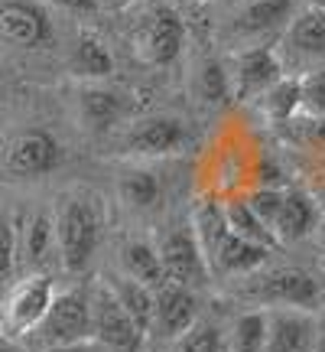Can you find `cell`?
<instances>
[{
  "label": "cell",
  "instance_id": "10",
  "mask_svg": "<svg viewBox=\"0 0 325 352\" xmlns=\"http://www.w3.org/2000/svg\"><path fill=\"white\" fill-rule=\"evenodd\" d=\"M162 261V274L169 284H182V287H202L208 280V261L199 245V235L192 228H176L173 235H166L162 245L156 248Z\"/></svg>",
  "mask_w": 325,
  "mask_h": 352
},
{
  "label": "cell",
  "instance_id": "21",
  "mask_svg": "<svg viewBox=\"0 0 325 352\" xmlns=\"http://www.w3.org/2000/svg\"><path fill=\"white\" fill-rule=\"evenodd\" d=\"M69 65H72V72H75L78 78H108L114 72V56L98 36L82 33V36L75 39V46H72Z\"/></svg>",
  "mask_w": 325,
  "mask_h": 352
},
{
  "label": "cell",
  "instance_id": "31",
  "mask_svg": "<svg viewBox=\"0 0 325 352\" xmlns=\"http://www.w3.org/2000/svg\"><path fill=\"white\" fill-rule=\"evenodd\" d=\"M13 261H16V235H13L10 222L0 219V287L10 280Z\"/></svg>",
  "mask_w": 325,
  "mask_h": 352
},
{
  "label": "cell",
  "instance_id": "32",
  "mask_svg": "<svg viewBox=\"0 0 325 352\" xmlns=\"http://www.w3.org/2000/svg\"><path fill=\"white\" fill-rule=\"evenodd\" d=\"M43 3H52V7L69 10V13H95L101 0H43Z\"/></svg>",
  "mask_w": 325,
  "mask_h": 352
},
{
  "label": "cell",
  "instance_id": "25",
  "mask_svg": "<svg viewBox=\"0 0 325 352\" xmlns=\"http://www.w3.org/2000/svg\"><path fill=\"white\" fill-rule=\"evenodd\" d=\"M263 108H267V118L274 124H287L300 114V78L296 76H283L274 88H267L261 95Z\"/></svg>",
  "mask_w": 325,
  "mask_h": 352
},
{
  "label": "cell",
  "instance_id": "19",
  "mask_svg": "<svg viewBox=\"0 0 325 352\" xmlns=\"http://www.w3.org/2000/svg\"><path fill=\"white\" fill-rule=\"evenodd\" d=\"M78 108H82V121H85L88 131L104 134V131H111L121 121L124 101L117 98L114 91H108V88H85L78 95Z\"/></svg>",
  "mask_w": 325,
  "mask_h": 352
},
{
  "label": "cell",
  "instance_id": "9",
  "mask_svg": "<svg viewBox=\"0 0 325 352\" xmlns=\"http://www.w3.org/2000/svg\"><path fill=\"white\" fill-rule=\"evenodd\" d=\"M182 46H186V23H182V16L169 3H156L137 26L140 59L162 69V65H173L179 59Z\"/></svg>",
  "mask_w": 325,
  "mask_h": 352
},
{
  "label": "cell",
  "instance_id": "22",
  "mask_svg": "<svg viewBox=\"0 0 325 352\" xmlns=\"http://www.w3.org/2000/svg\"><path fill=\"white\" fill-rule=\"evenodd\" d=\"M267 349V310H244L228 329L225 352H263Z\"/></svg>",
  "mask_w": 325,
  "mask_h": 352
},
{
  "label": "cell",
  "instance_id": "2",
  "mask_svg": "<svg viewBox=\"0 0 325 352\" xmlns=\"http://www.w3.org/2000/svg\"><path fill=\"white\" fill-rule=\"evenodd\" d=\"M56 245H59V258H62V267L72 271V274H82L91 258H95V248L101 241V228H104V219H101L98 199L91 196H62L59 206H56Z\"/></svg>",
  "mask_w": 325,
  "mask_h": 352
},
{
  "label": "cell",
  "instance_id": "37",
  "mask_svg": "<svg viewBox=\"0 0 325 352\" xmlns=\"http://www.w3.org/2000/svg\"><path fill=\"white\" fill-rule=\"evenodd\" d=\"M306 3H309V7H315V10H322V13H325V0H306Z\"/></svg>",
  "mask_w": 325,
  "mask_h": 352
},
{
  "label": "cell",
  "instance_id": "23",
  "mask_svg": "<svg viewBox=\"0 0 325 352\" xmlns=\"http://www.w3.org/2000/svg\"><path fill=\"white\" fill-rule=\"evenodd\" d=\"M56 252H59V245H56V222H52V215L36 212L26 222V232H23L26 261L33 264V267H43Z\"/></svg>",
  "mask_w": 325,
  "mask_h": 352
},
{
  "label": "cell",
  "instance_id": "13",
  "mask_svg": "<svg viewBox=\"0 0 325 352\" xmlns=\"http://www.w3.org/2000/svg\"><path fill=\"white\" fill-rule=\"evenodd\" d=\"M315 333H319V323H315L313 310L270 307L267 310V349L263 352H313Z\"/></svg>",
  "mask_w": 325,
  "mask_h": 352
},
{
  "label": "cell",
  "instance_id": "30",
  "mask_svg": "<svg viewBox=\"0 0 325 352\" xmlns=\"http://www.w3.org/2000/svg\"><path fill=\"white\" fill-rule=\"evenodd\" d=\"M250 206V212L261 219L267 228L276 226V215H280V206H283V189H274V186H261L254 189L248 199H244ZM276 235V232H274Z\"/></svg>",
  "mask_w": 325,
  "mask_h": 352
},
{
  "label": "cell",
  "instance_id": "3",
  "mask_svg": "<svg viewBox=\"0 0 325 352\" xmlns=\"http://www.w3.org/2000/svg\"><path fill=\"white\" fill-rule=\"evenodd\" d=\"M276 56H280L283 72H293V76L325 69V13L309 7V3L300 7L289 26L283 30Z\"/></svg>",
  "mask_w": 325,
  "mask_h": 352
},
{
  "label": "cell",
  "instance_id": "24",
  "mask_svg": "<svg viewBox=\"0 0 325 352\" xmlns=\"http://www.w3.org/2000/svg\"><path fill=\"white\" fill-rule=\"evenodd\" d=\"M225 222H228V228H231L234 235H241V239L254 241V245H263V248H270V252L276 248L274 228L263 226L261 219L250 212V206H248L244 199L228 202V206H225Z\"/></svg>",
  "mask_w": 325,
  "mask_h": 352
},
{
  "label": "cell",
  "instance_id": "34",
  "mask_svg": "<svg viewBox=\"0 0 325 352\" xmlns=\"http://www.w3.org/2000/svg\"><path fill=\"white\" fill-rule=\"evenodd\" d=\"M309 134H313V140L319 144V147H325V118H315V121H309Z\"/></svg>",
  "mask_w": 325,
  "mask_h": 352
},
{
  "label": "cell",
  "instance_id": "8",
  "mask_svg": "<svg viewBox=\"0 0 325 352\" xmlns=\"http://www.w3.org/2000/svg\"><path fill=\"white\" fill-rule=\"evenodd\" d=\"M0 39L13 50H46L56 26L43 0H0Z\"/></svg>",
  "mask_w": 325,
  "mask_h": 352
},
{
  "label": "cell",
  "instance_id": "16",
  "mask_svg": "<svg viewBox=\"0 0 325 352\" xmlns=\"http://www.w3.org/2000/svg\"><path fill=\"white\" fill-rule=\"evenodd\" d=\"M186 140L189 131L179 118L156 114V118H147L127 131V151L137 153V157H166V153L179 151Z\"/></svg>",
  "mask_w": 325,
  "mask_h": 352
},
{
  "label": "cell",
  "instance_id": "1",
  "mask_svg": "<svg viewBox=\"0 0 325 352\" xmlns=\"http://www.w3.org/2000/svg\"><path fill=\"white\" fill-rule=\"evenodd\" d=\"M195 226H199V245L205 252V261H208V271H218V274H250L257 271L261 264H267L270 258V248L263 245H254V241L234 235L225 222V206L218 202H205L195 215Z\"/></svg>",
  "mask_w": 325,
  "mask_h": 352
},
{
  "label": "cell",
  "instance_id": "28",
  "mask_svg": "<svg viewBox=\"0 0 325 352\" xmlns=\"http://www.w3.org/2000/svg\"><path fill=\"white\" fill-rule=\"evenodd\" d=\"M199 95L208 101V104H218V101L231 98V72L225 69V63L208 59V63L202 65V72H199Z\"/></svg>",
  "mask_w": 325,
  "mask_h": 352
},
{
  "label": "cell",
  "instance_id": "7",
  "mask_svg": "<svg viewBox=\"0 0 325 352\" xmlns=\"http://www.w3.org/2000/svg\"><path fill=\"white\" fill-rule=\"evenodd\" d=\"M65 160V151L59 138L46 127H26L13 134L7 151H3V166L16 179H39V176L56 173Z\"/></svg>",
  "mask_w": 325,
  "mask_h": 352
},
{
  "label": "cell",
  "instance_id": "15",
  "mask_svg": "<svg viewBox=\"0 0 325 352\" xmlns=\"http://www.w3.org/2000/svg\"><path fill=\"white\" fill-rule=\"evenodd\" d=\"M300 10V0H248L238 13L231 33L241 39H267V36H283V30Z\"/></svg>",
  "mask_w": 325,
  "mask_h": 352
},
{
  "label": "cell",
  "instance_id": "17",
  "mask_svg": "<svg viewBox=\"0 0 325 352\" xmlns=\"http://www.w3.org/2000/svg\"><path fill=\"white\" fill-rule=\"evenodd\" d=\"M319 222V206L309 192L302 189H287L283 192V206L276 215V241H302Z\"/></svg>",
  "mask_w": 325,
  "mask_h": 352
},
{
  "label": "cell",
  "instance_id": "20",
  "mask_svg": "<svg viewBox=\"0 0 325 352\" xmlns=\"http://www.w3.org/2000/svg\"><path fill=\"white\" fill-rule=\"evenodd\" d=\"M121 261H124V274L147 284V287H162L166 284V274H162V261H160V252L153 248L150 241H127L124 252H121Z\"/></svg>",
  "mask_w": 325,
  "mask_h": 352
},
{
  "label": "cell",
  "instance_id": "38",
  "mask_svg": "<svg viewBox=\"0 0 325 352\" xmlns=\"http://www.w3.org/2000/svg\"><path fill=\"white\" fill-rule=\"evenodd\" d=\"M114 3H130V0H114Z\"/></svg>",
  "mask_w": 325,
  "mask_h": 352
},
{
  "label": "cell",
  "instance_id": "11",
  "mask_svg": "<svg viewBox=\"0 0 325 352\" xmlns=\"http://www.w3.org/2000/svg\"><path fill=\"white\" fill-rule=\"evenodd\" d=\"M254 297H261L270 307H296V310H315L322 300V287L309 271L300 267H276L270 274L257 277Z\"/></svg>",
  "mask_w": 325,
  "mask_h": 352
},
{
  "label": "cell",
  "instance_id": "33",
  "mask_svg": "<svg viewBox=\"0 0 325 352\" xmlns=\"http://www.w3.org/2000/svg\"><path fill=\"white\" fill-rule=\"evenodd\" d=\"M49 352H108V349L98 340H85V342H75V346H62V349H49Z\"/></svg>",
  "mask_w": 325,
  "mask_h": 352
},
{
  "label": "cell",
  "instance_id": "12",
  "mask_svg": "<svg viewBox=\"0 0 325 352\" xmlns=\"http://www.w3.org/2000/svg\"><path fill=\"white\" fill-rule=\"evenodd\" d=\"M280 78H283V65H280L276 50H270V46L244 50L234 59V69H231V98H257L267 88H274Z\"/></svg>",
  "mask_w": 325,
  "mask_h": 352
},
{
  "label": "cell",
  "instance_id": "27",
  "mask_svg": "<svg viewBox=\"0 0 325 352\" xmlns=\"http://www.w3.org/2000/svg\"><path fill=\"white\" fill-rule=\"evenodd\" d=\"M166 352H225V342L212 323H195L182 336H176Z\"/></svg>",
  "mask_w": 325,
  "mask_h": 352
},
{
  "label": "cell",
  "instance_id": "14",
  "mask_svg": "<svg viewBox=\"0 0 325 352\" xmlns=\"http://www.w3.org/2000/svg\"><path fill=\"white\" fill-rule=\"evenodd\" d=\"M195 323H199V297H195V290L182 287V284H169V280L162 287H156V310H153L150 333L173 342L176 336H182Z\"/></svg>",
  "mask_w": 325,
  "mask_h": 352
},
{
  "label": "cell",
  "instance_id": "5",
  "mask_svg": "<svg viewBox=\"0 0 325 352\" xmlns=\"http://www.w3.org/2000/svg\"><path fill=\"white\" fill-rule=\"evenodd\" d=\"M36 336L46 349H62L91 340V294L82 287L56 294L43 323L36 327Z\"/></svg>",
  "mask_w": 325,
  "mask_h": 352
},
{
  "label": "cell",
  "instance_id": "36",
  "mask_svg": "<svg viewBox=\"0 0 325 352\" xmlns=\"http://www.w3.org/2000/svg\"><path fill=\"white\" fill-rule=\"evenodd\" d=\"M313 352H325V323L319 327V333H315V346H313Z\"/></svg>",
  "mask_w": 325,
  "mask_h": 352
},
{
  "label": "cell",
  "instance_id": "26",
  "mask_svg": "<svg viewBox=\"0 0 325 352\" xmlns=\"http://www.w3.org/2000/svg\"><path fill=\"white\" fill-rule=\"evenodd\" d=\"M160 179L150 170H130L121 179V196L127 199L130 209H153L160 202Z\"/></svg>",
  "mask_w": 325,
  "mask_h": 352
},
{
  "label": "cell",
  "instance_id": "35",
  "mask_svg": "<svg viewBox=\"0 0 325 352\" xmlns=\"http://www.w3.org/2000/svg\"><path fill=\"white\" fill-rule=\"evenodd\" d=\"M0 352H20V346H16V340H10L3 329H0Z\"/></svg>",
  "mask_w": 325,
  "mask_h": 352
},
{
  "label": "cell",
  "instance_id": "29",
  "mask_svg": "<svg viewBox=\"0 0 325 352\" xmlns=\"http://www.w3.org/2000/svg\"><path fill=\"white\" fill-rule=\"evenodd\" d=\"M300 78V114L302 118H325V69H315V72H306Z\"/></svg>",
  "mask_w": 325,
  "mask_h": 352
},
{
  "label": "cell",
  "instance_id": "6",
  "mask_svg": "<svg viewBox=\"0 0 325 352\" xmlns=\"http://www.w3.org/2000/svg\"><path fill=\"white\" fill-rule=\"evenodd\" d=\"M52 297H56V287H52L49 274H29L23 280H16L10 294L3 297V303H0V329L10 340L36 333V327L49 310Z\"/></svg>",
  "mask_w": 325,
  "mask_h": 352
},
{
  "label": "cell",
  "instance_id": "18",
  "mask_svg": "<svg viewBox=\"0 0 325 352\" xmlns=\"http://www.w3.org/2000/svg\"><path fill=\"white\" fill-rule=\"evenodd\" d=\"M108 287L114 290V297H117L121 307L130 314V320H134L143 333H150L153 310H156V290L147 287V284H140V280H134V277H127V274L108 280Z\"/></svg>",
  "mask_w": 325,
  "mask_h": 352
},
{
  "label": "cell",
  "instance_id": "4",
  "mask_svg": "<svg viewBox=\"0 0 325 352\" xmlns=\"http://www.w3.org/2000/svg\"><path fill=\"white\" fill-rule=\"evenodd\" d=\"M88 294H91V340H98L108 352L147 349V333L130 320V314L108 287V280H98Z\"/></svg>",
  "mask_w": 325,
  "mask_h": 352
}]
</instances>
